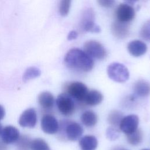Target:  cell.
Returning <instances> with one entry per match:
<instances>
[{
	"instance_id": "obj_1",
	"label": "cell",
	"mask_w": 150,
	"mask_h": 150,
	"mask_svg": "<svg viewBox=\"0 0 150 150\" xmlns=\"http://www.w3.org/2000/svg\"><path fill=\"white\" fill-rule=\"evenodd\" d=\"M64 61L67 67L85 72L91 70L94 66L91 57L85 52L77 48L69 50L65 55Z\"/></svg>"
},
{
	"instance_id": "obj_2",
	"label": "cell",
	"mask_w": 150,
	"mask_h": 150,
	"mask_svg": "<svg viewBox=\"0 0 150 150\" xmlns=\"http://www.w3.org/2000/svg\"><path fill=\"white\" fill-rule=\"evenodd\" d=\"M107 74L110 79L118 83H124L128 80L129 73L125 65L120 63H112L108 65Z\"/></svg>"
},
{
	"instance_id": "obj_3",
	"label": "cell",
	"mask_w": 150,
	"mask_h": 150,
	"mask_svg": "<svg viewBox=\"0 0 150 150\" xmlns=\"http://www.w3.org/2000/svg\"><path fill=\"white\" fill-rule=\"evenodd\" d=\"M58 110L64 115L69 116L74 111V103L71 98L66 93L59 94L56 100Z\"/></svg>"
},
{
	"instance_id": "obj_4",
	"label": "cell",
	"mask_w": 150,
	"mask_h": 150,
	"mask_svg": "<svg viewBox=\"0 0 150 150\" xmlns=\"http://www.w3.org/2000/svg\"><path fill=\"white\" fill-rule=\"evenodd\" d=\"M84 49L90 57L103 59L106 56V50L100 42L96 40L87 41L84 45Z\"/></svg>"
},
{
	"instance_id": "obj_5",
	"label": "cell",
	"mask_w": 150,
	"mask_h": 150,
	"mask_svg": "<svg viewBox=\"0 0 150 150\" xmlns=\"http://www.w3.org/2000/svg\"><path fill=\"white\" fill-rule=\"evenodd\" d=\"M67 91L69 96L79 101H84L88 92L87 86L79 81L70 83L67 87Z\"/></svg>"
},
{
	"instance_id": "obj_6",
	"label": "cell",
	"mask_w": 150,
	"mask_h": 150,
	"mask_svg": "<svg viewBox=\"0 0 150 150\" xmlns=\"http://www.w3.org/2000/svg\"><path fill=\"white\" fill-rule=\"evenodd\" d=\"M81 29L86 32H100V28L94 23V12L92 9H87L82 14Z\"/></svg>"
},
{
	"instance_id": "obj_7",
	"label": "cell",
	"mask_w": 150,
	"mask_h": 150,
	"mask_svg": "<svg viewBox=\"0 0 150 150\" xmlns=\"http://www.w3.org/2000/svg\"><path fill=\"white\" fill-rule=\"evenodd\" d=\"M138 117L135 114H131L122 118L120 122L119 128L126 135H128L138 129Z\"/></svg>"
},
{
	"instance_id": "obj_8",
	"label": "cell",
	"mask_w": 150,
	"mask_h": 150,
	"mask_svg": "<svg viewBox=\"0 0 150 150\" xmlns=\"http://www.w3.org/2000/svg\"><path fill=\"white\" fill-rule=\"evenodd\" d=\"M135 15L134 8L128 4L122 3L120 4L116 10V16L117 21L127 23L132 21Z\"/></svg>"
},
{
	"instance_id": "obj_9",
	"label": "cell",
	"mask_w": 150,
	"mask_h": 150,
	"mask_svg": "<svg viewBox=\"0 0 150 150\" xmlns=\"http://www.w3.org/2000/svg\"><path fill=\"white\" fill-rule=\"evenodd\" d=\"M37 122V114L35 110L32 108H29L21 114L19 118V124L23 127L33 128Z\"/></svg>"
},
{
	"instance_id": "obj_10",
	"label": "cell",
	"mask_w": 150,
	"mask_h": 150,
	"mask_svg": "<svg viewBox=\"0 0 150 150\" xmlns=\"http://www.w3.org/2000/svg\"><path fill=\"white\" fill-rule=\"evenodd\" d=\"M40 124L43 131L48 134H54L59 129L57 120L54 116L50 114H46L43 116Z\"/></svg>"
},
{
	"instance_id": "obj_11",
	"label": "cell",
	"mask_w": 150,
	"mask_h": 150,
	"mask_svg": "<svg viewBox=\"0 0 150 150\" xmlns=\"http://www.w3.org/2000/svg\"><path fill=\"white\" fill-rule=\"evenodd\" d=\"M66 138L70 141H76L80 138L83 132L82 127L75 122H69L64 128Z\"/></svg>"
},
{
	"instance_id": "obj_12",
	"label": "cell",
	"mask_w": 150,
	"mask_h": 150,
	"mask_svg": "<svg viewBox=\"0 0 150 150\" xmlns=\"http://www.w3.org/2000/svg\"><path fill=\"white\" fill-rule=\"evenodd\" d=\"M19 137V130L13 126L8 125L2 129L1 133L2 140L6 144L16 142Z\"/></svg>"
},
{
	"instance_id": "obj_13",
	"label": "cell",
	"mask_w": 150,
	"mask_h": 150,
	"mask_svg": "<svg viewBox=\"0 0 150 150\" xmlns=\"http://www.w3.org/2000/svg\"><path fill=\"white\" fill-rule=\"evenodd\" d=\"M111 28L112 34L118 38H125L129 34V27L127 23L121 22L116 20L111 24Z\"/></svg>"
},
{
	"instance_id": "obj_14",
	"label": "cell",
	"mask_w": 150,
	"mask_h": 150,
	"mask_svg": "<svg viewBox=\"0 0 150 150\" xmlns=\"http://www.w3.org/2000/svg\"><path fill=\"white\" fill-rule=\"evenodd\" d=\"M128 52L134 57H139L144 54L147 50V46L145 43L139 40L130 42L127 46Z\"/></svg>"
},
{
	"instance_id": "obj_15",
	"label": "cell",
	"mask_w": 150,
	"mask_h": 150,
	"mask_svg": "<svg viewBox=\"0 0 150 150\" xmlns=\"http://www.w3.org/2000/svg\"><path fill=\"white\" fill-rule=\"evenodd\" d=\"M81 150H95L98 145V141L93 135H85L79 141Z\"/></svg>"
},
{
	"instance_id": "obj_16",
	"label": "cell",
	"mask_w": 150,
	"mask_h": 150,
	"mask_svg": "<svg viewBox=\"0 0 150 150\" xmlns=\"http://www.w3.org/2000/svg\"><path fill=\"white\" fill-rule=\"evenodd\" d=\"M38 102L44 109H50L54 103V98L53 94L49 91H43L38 96Z\"/></svg>"
},
{
	"instance_id": "obj_17",
	"label": "cell",
	"mask_w": 150,
	"mask_h": 150,
	"mask_svg": "<svg viewBox=\"0 0 150 150\" xmlns=\"http://www.w3.org/2000/svg\"><path fill=\"white\" fill-rule=\"evenodd\" d=\"M134 90L140 97L147 96L150 93V84L144 80H138L134 85Z\"/></svg>"
},
{
	"instance_id": "obj_18",
	"label": "cell",
	"mask_w": 150,
	"mask_h": 150,
	"mask_svg": "<svg viewBox=\"0 0 150 150\" xmlns=\"http://www.w3.org/2000/svg\"><path fill=\"white\" fill-rule=\"evenodd\" d=\"M103 100V96L99 91L92 90L88 92L84 101L87 104L94 106L101 103Z\"/></svg>"
},
{
	"instance_id": "obj_19",
	"label": "cell",
	"mask_w": 150,
	"mask_h": 150,
	"mask_svg": "<svg viewBox=\"0 0 150 150\" xmlns=\"http://www.w3.org/2000/svg\"><path fill=\"white\" fill-rule=\"evenodd\" d=\"M81 121L86 127H91L94 126L97 122V115L92 111L84 112L80 117Z\"/></svg>"
},
{
	"instance_id": "obj_20",
	"label": "cell",
	"mask_w": 150,
	"mask_h": 150,
	"mask_svg": "<svg viewBox=\"0 0 150 150\" xmlns=\"http://www.w3.org/2000/svg\"><path fill=\"white\" fill-rule=\"evenodd\" d=\"M122 113L118 110L111 111L108 117V121L112 127L116 128L119 127L121 121L123 118Z\"/></svg>"
},
{
	"instance_id": "obj_21",
	"label": "cell",
	"mask_w": 150,
	"mask_h": 150,
	"mask_svg": "<svg viewBox=\"0 0 150 150\" xmlns=\"http://www.w3.org/2000/svg\"><path fill=\"white\" fill-rule=\"evenodd\" d=\"M142 132L139 129H137L134 132L127 135V139L128 142L132 145H137L139 144L142 142Z\"/></svg>"
},
{
	"instance_id": "obj_22",
	"label": "cell",
	"mask_w": 150,
	"mask_h": 150,
	"mask_svg": "<svg viewBox=\"0 0 150 150\" xmlns=\"http://www.w3.org/2000/svg\"><path fill=\"white\" fill-rule=\"evenodd\" d=\"M40 70L35 66H31L26 69L23 74V81H26L35 79L40 75Z\"/></svg>"
},
{
	"instance_id": "obj_23",
	"label": "cell",
	"mask_w": 150,
	"mask_h": 150,
	"mask_svg": "<svg viewBox=\"0 0 150 150\" xmlns=\"http://www.w3.org/2000/svg\"><path fill=\"white\" fill-rule=\"evenodd\" d=\"M32 140L26 135L19 137L16 141V146L18 150H29L30 149Z\"/></svg>"
},
{
	"instance_id": "obj_24",
	"label": "cell",
	"mask_w": 150,
	"mask_h": 150,
	"mask_svg": "<svg viewBox=\"0 0 150 150\" xmlns=\"http://www.w3.org/2000/svg\"><path fill=\"white\" fill-rule=\"evenodd\" d=\"M31 150H50L47 143L43 139L36 138L32 141Z\"/></svg>"
},
{
	"instance_id": "obj_25",
	"label": "cell",
	"mask_w": 150,
	"mask_h": 150,
	"mask_svg": "<svg viewBox=\"0 0 150 150\" xmlns=\"http://www.w3.org/2000/svg\"><path fill=\"white\" fill-rule=\"evenodd\" d=\"M71 5V1L70 0H63L60 2L59 11L60 14L63 16H66L69 12L70 7Z\"/></svg>"
},
{
	"instance_id": "obj_26",
	"label": "cell",
	"mask_w": 150,
	"mask_h": 150,
	"mask_svg": "<svg viewBox=\"0 0 150 150\" xmlns=\"http://www.w3.org/2000/svg\"><path fill=\"white\" fill-rule=\"evenodd\" d=\"M140 35L144 40L150 41V20L147 21L143 25L140 31Z\"/></svg>"
},
{
	"instance_id": "obj_27",
	"label": "cell",
	"mask_w": 150,
	"mask_h": 150,
	"mask_svg": "<svg viewBox=\"0 0 150 150\" xmlns=\"http://www.w3.org/2000/svg\"><path fill=\"white\" fill-rule=\"evenodd\" d=\"M106 136L110 140H115L119 137V132L116 128L110 127L106 131Z\"/></svg>"
},
{
	"instance_id": "obj_28",
	"label": "cell",
	"mask_w": 150,
	"mask_h": 150,
	"mask_svg": "<svg viewBox=\"0 0 150 150\" xmlns=\"http://www.w3.org/2000/svg\"><path fill=\"white\" fill-rule=\"evenodd\" d=\"M97 2L101 6L105 8H110L114 5L115 1L112 0H99L97 1Z\"/></svg>"
},
{
	"instance_id": "obj_29",
	"label": "cell",
	"mask_w": 150,
	"mask_h": 150,
	"mask_svg": "<svg viewBox=\"0 0 150 150\" xmlns=\"http://www.w3.org/2000/svg\"><path fill=\"white\" fill-rule=\"evenodd\" d=\"M78 34L77 32L75 30H71L69 32L68 36H67V39L69 40H71L73 39H75L77 38Z\"/></svg>"
},
{
	"instance_id": "obj_30",
	"label": "cell",
	"mask_w": 150,
	"mask_h": 150,
	"mask_svg": "<svg viewBox=\"0 0 150 150\" xmlns=\"http://www.w3.org/2000/svg\"><path fill=\"white\" fill-rule=\"evenodd\" d=\"M5 115V111L4 107L0 104V121L2 120Z\"/></svg>"
},
{
	"instance_id": "obj_31",
	"label": "cell",
	"mask_w": 150,
	"mask_h": 150,
	"mask_svg": "<svg viewBox=\"0 0 150 150\" xmlns=\"http://www.w3.org/2000/svg\"><path fill=\"white\" fill-rule=\"evenodd\" d=\"M0 150H8L6 144H5L2 141H0Z\"/></svg>"
},
{
	"instance_id": "obj_32",
	"label": "cell",
	"mask_w": 150,
	"mask_h": 150,
	"mask_svg": "<svg viewBox=\"0 0 150 150\" xmlns=\"http://www.w3.org/2000/svg\"><path fill=\"white\" fill-rule=\"evenodd\" d=\"M2 129H3L2 126L1 124L0 123V135H1V133H2Z\"/></svg>"
},
{
	"instance_id": "obj_33",
	"label": "cell",
	"mask_w": 150,
	"mask_h": 150,
	"mask_svg": "<svg viewBox=\"0 0 150 150\" xmlns=\"http://www.w3.org/2000/svg\"><path fill=\"white\" fill-rule=\"evenodd\" d=\"M142 150H150V149H143Z\"/></svg>"
},
{
	"instance_id": "obj_34",
	"label": "cell",
	"mask_w": 150,
	"mask_h": 150,
	"mask_svg": "<svg viewBox=\"0 0 150 150\" xmlns=\"http://www.w3.org/2000/svg\"><path fill=\"white\" fill-rule=\"evenodd\" d=\"M116 150H127V149H116Z\"/></svg>"
}]
</instances>
